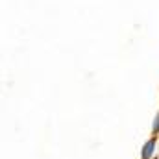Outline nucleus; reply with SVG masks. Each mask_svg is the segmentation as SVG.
<instances>
[{
    "label": "nucleus",
    "mask_w": 159,
    "mask_h": 159,
    "mask_svg": "<svg viewBox=\"0 0 159 159\" xmlns=\"http://www.w3.org/2000/svg\"><path fill=\"white\" fill-rule=\"evenodd\" d=\"M154 150H156V137L148 139L143 146V152H141V159H152L154 156Z\"/></svg>",
    "instance_id": "1"
},
{
    "label": "nucleus",
    "mask_w": 159,
    "mask_h": 159,
    "mask_svg": "<svg viewBox=\"0 0 159 159\" xmlns=\"http://www.w3.org/2000/svg\"><path fill=\"white\" fill-rule=\"evenodd\" d=\"M152 133H154V137L159 133V111L156 115V119H154V124H152Z\"/></svg>",
    "instance_id": "2"
},
{
    "label": "nucleus",
    "mask_w": 159,
    "mask_h": 159,
    "mask_svg": "<svg viewBox=\"0 0 159 159\" xmlns=\"http://www.w3.org/2000/svg\"><path fill=\"white\" fill-rule=\"evenodd\" d=\"M156 159H157V157H156Z\"/></svg>",
    "instance_id": "3"
}]
</instances>
